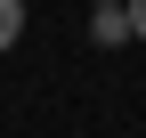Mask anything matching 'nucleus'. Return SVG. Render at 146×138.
<instances>
[{
  "mask_svg": "<svg viewBox=\"0 0 146 138\" xmlns=\"http://www.w3.org/2000/svg\"><path fill=\"white\" fill-rule=\"evenodd\" d=\"M16 33H25V0H0V57L16 49Z\"/></svg>",
  "mask_w": 146,
  "mask_h": 138,
  "instance_id": "obj_2",
  "label": "nucleus"
},
{
  "mask_svg": "<svg viewBox=\"0 0 146 138\" xmlns=\"http://www.w3.org/2000/svg\"><path fill=\"white\" fill-rule=\"evenodd\" d=\"M89 8H106V0H89Z\"/></svg>",
  "mask_w": 146,
  "mask_h": 138,
  "instance_id": "obj_4",
  "label": "nucleus"
},
{
  "mask_svg": "<svg viewBox=\"0 0 146 138\" xmlns=\"http://www.w3.org/2000/svg\"><path fill=\"white\" fill-rule=\"evenodd\" d=\"M89 41H98V49H122V41H138V33H130V0H106V8L89 16Z\"/></svg>",
  "mask_w": 146,
  "mask_h": 138,
  "instance_id": "obj_1",
  "label": "nucleus"
},
{
  "mask_svg": "<svg viewBox=\"0 0 146 138\" xmlns=\"http://www.w3.org/2000/svg\"><path fill=\"white\" fill-rule=\"evenodd\" d=\"M130 33H138V41H146V0H130Z\"/></svg>",
  "mask_w": 146,
  "mask_h": 138,
  "instance_id": "obj_3",
  "label": "nucleus"
}]
</instances>
